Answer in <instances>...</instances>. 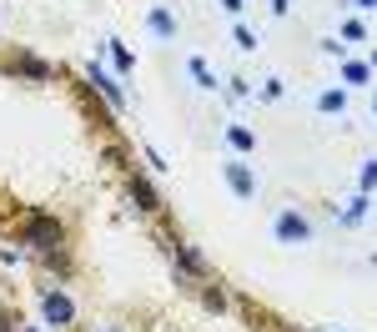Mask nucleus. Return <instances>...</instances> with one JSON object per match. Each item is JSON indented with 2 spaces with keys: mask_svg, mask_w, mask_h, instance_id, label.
I'll use <instances>...</instances> for the list:
<instances>
[{
  "mask_svg": "<svg viewBox=\"0 0 377 332\" xmlns=\"http://www.w3.org/2000/svg\"><path fill=\"white\" fill-rule=\"evenodd\" d=\"M277 237H282V242H302V237H307V221H302L297 211H282V216H277Z\"/></svg>",
  "mask_w": 377,
  "mask_h": 332,
  "instance_id": "nucleus-1",
  "label": "nucleus"
},
{
  "mask_svg": "<svg viewBox=\"0 0 377 332\" xmlns=\"http://www.w3.org/2000/svg\"><path fill=\"white\" fill-rule=\"evenodd\" d=\"M45 317H50V322H71V302H66L61 292H50V297H45Z\"/></svg>",
  "mask_w": 377,
  "mask_h": 332,
  "instance_id": "nucleus-2",
  "label": "nucleus"
},
{
  "mask_svg": "<svg viewBox=\"0 0 377 332\" xmlns=\"http://www.w3.org/2000/svg\"><path fill=\"white\" fill-rule=\"evenodd\" d=\"M227 182H232V187H237L242 197H252V172H247L242 161H232V166H227Z\"/></svg>",
  "mask_w": 377,
  "mask_h": 332,
  "instance_id": "nucleus-3",
  "label": "nucleus"
},
{
  "mask_svg": "<svg viewBox=\"0 0 377 332\" xmlns=\"http://www.w3.org/2000/svg\"><path fill=\"white\" fill-rule=\"evenodd\" d=\"M131 197H136V201H141L146 211H156V206H161V201H156V192H151V187L141 182V177H131Z\"/></svg>",
  "mask_w": 377,
  "mask_h": 332,
  "instance_id": "nucleus-4",
  "label": "nucleus"
}]
</instances>
